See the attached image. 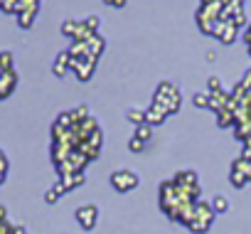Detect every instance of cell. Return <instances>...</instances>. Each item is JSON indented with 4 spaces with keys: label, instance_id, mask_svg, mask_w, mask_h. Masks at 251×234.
<instances>
[{
    "label": "cell",
    "instance_id": "obj_19",
    "mask_svg": "<svg viewBox=\"0 0 251 234\" xmlns=\"http://www.w3.org/2000/svg\"><path fill=\"white\" fill-rule=\"evenodd\" d=\"M207 91H209V94L222 91V79H219V77H209V79H207Z\"/></svg>",
    "mask_w": 251,
    "mask_h": 234
},
{
    "label": "cell",
    "instance_id": "obj_12",
    "mask_svg": "<svg viewBox=\"0 0 251 234\" xmlns=\"http://www.w3.org/2000/svg\"><path fill=\"white\" fill-rule=\"evenodd\" d=\"M35 15H37V10H23V13H18V25L23 30H27L35 23Z\"/></svg>",
    "mask_w": 251,
    "mask_h": 234
},
{
    "label": "cell",
    "instance_id": "obj_13",
    "mask_svg": "<svg viewBox=\"0 0 251 234\" xmlns=\"http://www.w3.org/2000/svg\"><path fill=\"white\" fill-rule=\"evenodd\" d=\"M136 138H141V141H151L153 138V126L151 124H141V126H136Z\"/></svg>",
    "mask_w": 251,
    "mask_h": 234
},
{
    "label": "cell",
    "instance_id": "obj_22",
    "mask_svg": "<svg viewBox=\"0 0 251 234\" xmlns=\"http://www.w3.org/2000/svg\"><path fill=\"white\" fill-rule=\"evenodd\" d=\"M106 5H111V8H123L126 5V0H103Z\"/></svg>",
    "mask_w": 251,
    "mask_h": 234
},
{
    "label": "cell",
    "instance_id": "obj_23",
    "mask_svg": "<svg viewBox=\"0 0 251 234\" xmlns=\"http://www.w3.org/2000/svg\"><path fill=\"white\" fill-rule=\"evenodd\" d=\"M244 40H246V47L251 45V23L246 25V32H244Z\"/></svg>",
    "mask_w": 251,
    "mask_h": 234
},
{
    "label": "cell",
    "instance_id": "obj_20",
    "mask_svg": "<svg viewBox=\"0 0 251 234\" xmlns=\"http://www.w3.org/2000/svg\"><path fill=\"white\" fill-rule=\"evenodd\" d=\"M0 69H13V54L0 52Z\"/></svg>",
    "mask_w": 251,
    "mask_h": 234
},
{
    "label": "cell",
    "instance_id": "obj_3",
    "mask_svg": "<svg viewBox=\"0 0 251 234\" xmlns=\"http://www.w3.org/2000/svg\"><path fill=\"white\" fill-rule=\"evenodd\" d=\"M214 37L222 42V45H234L236 37H239V27L229 20H219L217 23V30H214Z\"/></svg>",
    "mask_w": 251,
    "mask_h": 234
},
{
    "label": "cell",
    "instance_id": "obj_7",
    "mask_svg": "<svg viewBox=\"0 0 251 234\" xmlns=\"http://www.w3.org/2000/svg\"><path fill=\"white\" fill-rule=\"evenodd\" d=\"M69 69H72V57H69V52H59L57 59H54V64H52V72H54L57 77H67Z\"/></svg>",
    "mask_w": 251,
    "mask_h": 234
},
{
    "label": "cell",
    "instance_id": "obj_5",
    "mask_svg": "<svg viewBox=\"0 0 251 234\" xmlns=\"http://www.w3.org/2000/svg\"><path fill=\"white\" fill-rule=\"evenodd\" d=\"M96 64H99V59H84V62H74L72 59V72H76V77L81 81H89L94 69H96Z\"/></svg>",
    "mask_w": 251,
    "mask_h": 234
},
{
    "label": "cell",
    "instance_id": "obj_1",
    "mask_svg": "<svg viewBox=\"0 0 251 234\" xmlns=\"http://www.w3.org/2000/svg\"><path fill=\"white\" fill-rule=\"evenodd\" d=\"M153 101H155V104H160V106H165V108H168V113L173 116V113H177V111H180L182 96H180V89H177L175 84H170V81H160V84H158V89H155Z\"/></svg>",
    "mask_w": 251,
    "mask_h": 234
},
{
    "label": "cell",
    "instance_id": "obj_11",
    "mask_svg": "<svg viewBox=\"0 0 251 234\" xmlns=\"http://www.w3.org/2000/svg\"><path fill=\"white\" fill-rule=\"evenodd\" d=\"M64 192H67V187H64V182L59 180V182H57L54 187H50V190H47V195H45V200H47L50 205H54V202H57V200H59V197L64 195Z\"/></svg>",
    "mask_w": 251,
    "mask_h": 234
},
{
    "label": "cell",
    "instance_id": "obj_16",
    "mask_svg": "<svg viewBox=\"0 0 251 234\" xmlns=\"http://www.w3.org/2000/svg\"><path fill=\"white\" fill-rule=\"evenodd\" d=\"M226 207H229V202H226V197H222V195H217V197L212 200V209H214L217 214H222V212H226Z\"/></svg>",
    "mask_w": 251,
    "mask_h": 234
},
{
    "label": "cell",
    "instance_id": "obj_8",
    "mask_svg": "<svg viewBox=\"0 0 251 234\" xmlns=\"http://www.w3.org/2000/svg\"><path fill=\"white\" fill-rule=\"evenodd\" d=\"M86 47H89V54H91L94 59H99V57L103 54V50H106V40L96 32V35H91V37L86 40Z\"/></svg>",
    "mask_w": 251,
    "mask_h": 234
},
{
    "label": "cell",
    "instance_id": "obj_24",
    "mask_svg": "<svg viewBox=\"0 0 251 234\" xmlns=\"http://www.w3.org/2000/svg\"><path fill=\"white\" fill-rule=\"evenodd\" d=\"M212 3H217V0H200V5H212Z\"/></svg>",
    "mask_w": 251,
    "mask_h": 234
},
{
    "label": "cell",
    "instance_id": "obj_10",
    "mask_svg": "<svg viewBox=\"0 0 251 234\" xmlns=\"http://www.w3.org/2000/svg\"><path fill=\"white\" fill-rule=\"evenodd\" d=\"M217 124H219L222 129L234 126V124H236V121H234V111H231V108H222V111H217Z\"/></svg>",
    "mask_w": 251,
    "mask_h": 234
},
{
    "label": "cell",
    "instance_id": "obj_18",
    "mask_svg": "<svg viewBox=\"0 0 251 234\" xmlns=\"http://www.w3.org/2000/svg\"><path fill=\"white\" fill-rule=\"evenodd\" d=\"M99 25H101V20H99L96 15H91V18H86V20H84V27H86L91 35H96V32H99Z\"/></svg>",
    "mask_w": 251,
    "mask_h": 234
},
{
    "label": "cell",
    "instance_id": "obj_2",
    "mask_svg": "<svg viewBox=\"0 0 251 234\" xmlns=\"http://www.w3.org/2000/svg\"><path fill=\"white\" fill-rule=\"evenodd\" d=\"M138 175L133 170H116L111 173V185L118 190V192H131L133 187H138Z\"/></svg>",
    "mask_w": 251,
    "mask_h": 234
},
{
    "label": "cell",
    "instance_id": "obj_4",
    "mask_svg": "<svg viewBox=\"0 0 251 234\" xmlns=\"http://www.w3.org/2000/svg\"><path fill=\"white\" fill-rule=\"evenodd\" d=\"M76 222L81 224V229H91L99 222V207L96 205H84L76 209Z\"/></svg>",
    "mask_w": 251,
    "mask_h": 234
},
{
    "label": "cell",
    "instance_id": "obj_15",
    "mask_svg": "<svg viewBox=\"0 0 251 234\" xmlns=\"http://www.w3.org/2000/svg\"><path fill=\"white\" fill-rule=\"evenodd\" d=\"M192 104H195L197 108H209V91H200V94H195Z\"/></svg>",
    "mask_w": 251,
    "mask_h": 234
},
{
    "label": "cell",
    "instance_id": "obj_6",
    "mask_svg": "<svg viewBox=\"0 0 251 234\" xmlns=\"http://www.w3.org/2000/svg\"><path fill=\"white\" fill-rule=\"evenodd\" d=\"M168 116H170V113H168V108L153 101V106L146 111V124H151V126H160V124L168 119Z\"/></svg>",
    "mask_w": 251,
    "mask_h": 234
},
{
    "label": "cell",
    "instance_id": "obj_21",
    "mask_svg": "<svg viewBox=\"0 0 251 234\" xmlns=\"http://www.w3.org/2000/svg\"><path fill=\"white\" fill-rule=\"evenodd\" d=\"M239 84H241V86H244V89H246V91H251V69H249V72H246V74H244V79H241V81H239Z\"/></svg>",
    "mask_w": 251,
    "mask_h": 234
},
{
    "label": "cell",
    "instance_id": "obj_9",
    "mask_svg": "<svg viewBox=\"0 0 251 234\" xmlns=\"http://www.w3.org/2000/svg\"><path fill=\"white\" fill-rule=\"evenodd\" d=\"M175 182L182 185V187H192V185H197V173H192V170H182L180 175H175Z\"/></svg>",
    "mask_w": 251,
    "mask_h": 234
},
{
    "label": "cell",
    "instance_id": "obj_14",
    "mask_svg": "<svg viewBox=\"0 0 251 234\" xmlns=\"http://www.w3.org/2000/svg\"><path fill=\"white\" fill-rule=\"evenodd\" d=\"M128 121L131 124H136V126H141V124H146V111H141V108H128Z\"/></svg>",
    "mask_w": 251,
    "mask_h": 234
},
{
    "label": "cell",
    "instance_id": "obj_17",
    "mask_svg": "<svg viewBox=\"0 0 251 234\" xmlns=\"http://www.w3.org/2000/svg\"><path fill=\"white\" fill-rule=\"evenodd\" d=\"M146 146H148V143H146V141H141V138H136V136L128 141V151H131V153H143V151H146Z\"/></svg>",
    "mask_w": 251,
    "mask_h": 234
}]
</instances>
